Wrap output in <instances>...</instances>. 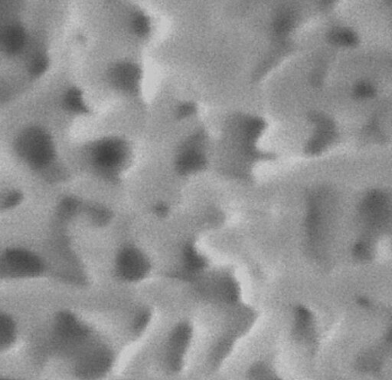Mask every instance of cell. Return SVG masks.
Returning a JSON list of instances; mask_svg holds the SVG:
<instances>
[{"instance_id":"obj_10","label":"cell","mask_w":392,"mask_h":380,"mask_svg":"<svg viewBox=\"0 0 392 380\" xmlns=\"http://www.w3.org/2000/svg\"><path fill=\"white\" fill-rule=\"evenodd\" d=\"M130 30L136 37L145 39L152 32V21L142 8H135L129 15Z\"/></svg>"},{"instance_id":"obj_5","label":"cell","mask_w":392,"mask_h":380,"mask_svg":"<svg viewBox=\"0 0 392 380\" xmlns=\"http://www.w3.org/2000/svg\"><path fill=\"white\" fill-rule=\"evenodd\" d=\"M207 131L203 128L195 129L182 141L177 156V166L183 172L198 171L206 165Z\"/></svg>"},{"instance_id":"obj_9","label":"cell","mask_w":392,"mask_h":380,"mask_svg":"<svg viewBox=\"0 0 392 380\" xmlns=\"http://www.w3.org/2000/svg\"><path fill=\"white\" fill-rule=\"evenodd\" d=\"M62 105L68 112L78 116H85L91 112L83 91L77 86L68 88L62 97Z\"/></svg>"},{"instance_id":"obj_2","label":"cell","mask_w":392,"mask_h":380,"mask_svg":"<svg viewBox=\"0 0 392 380\" xmlns=\"http://www.w3.org/2000/svg\"><path fill=\"white\" fill-rule=\"evenodd\" d=\"M47 268L39 254L25 247H11L0 252V280L38 278Z\"/></svg>"},{"instance_id":"obj_7","label":"cell","mask_w":392,"mask_h":380,"mask_svg":"<svg viewBox=\"0 0 392 380\" xmlns=\"http://www.w3.org/2000/svg\"><path fill=\"white\" fill-rule=\"evenodd\" d=\"M109 352L103 349H95L85 353L76 365L77 374L84 379H94L106 372L111 366Z\"/></svg>"},{"instance_id":"obj_8","label":"cell","mask_w":392,"mask_h":380,"mask_svg":"<svg viewBox=\"0 0 392 380\" xmlns=\"http://www.w3.org/2000/svg\"><path fill=\"white\" fill-rule=\"evenodd\" d=\"M28 37L23 24L18 22L8 23L0 29V50L8 56L18 55L27 47Z\"/></svg>"},{"instance_id":"obj_18","label":"cell","mask_w":392,"mask_h":380,"mask_svg":"<svg viewBox=\"0 0 392 380\" xmlns=\"http://www.w3.org/2000/svg\"><path fill=\"white\" fill-rule=\"evenodd\" d=\"M0 380H8V379L0 377Z\"/></svg>"},{"instance_id":"obj_12","label":"cell","mask_w":392,"mask_h":380,"mask_svg":"<svg viewBox=\"0 0 392 380\" xmlns=\"http://www.w3.org/2000/svg\"><path fill=\"white\" fill-rule=\"evenodd\" d=\"M17 338V326L13 318L0 312V352L10 348Z\"/></svg>"},{"instance_id":"obj_19","label":"cell","mask_w":392,"mask_h":380,"mask_svg":"<svg viewBox=\"0 0 392 380\" xmlns=\"http://www.w3.org/2000/svg\"><path fill=\"white\" fill-rule=\"evenodd\" d=\"M8 380H18V379H8Z\"/></svg>"},{"instance_id":"obj_16","label":"cell","mask_w":392,"mask_h":380,"mask_svg":"<svg viewBox=\"0 0 392 380\" xmlns=\"http://www.w3.org/2000/svg\"><path fill=\"white\" fill-rule=\"evenodd\" d=\"M355 95L360 99H368L375 93L374 87L367 83H361L355 86Z\"/></svg>"},{"instance_id":"obj_14","label":"cell","mask_w":392,"mask_h":380,"mask_svg":"<svg viewBox=\"0 0 392 380\" xmlns=\"http://www.w3.org/2000/svg\"><path fill=\"white\" fill-rule=\"evenodd\" d=\"M331 40L338 45L350 47L355 45L357 39L352 31L336 30L331 32Z\"/></svg>"},{"instance_id":"obj_17","label":"cell","mask_w":392,"mask_h":380,"mask_svg":"<svg viewBox=\"0 0 392 380\" xmlns=\"http://www.w3.org/2000/svg\"><path fill=\"white\" fill-rule=\"evenodd\" d=\"M22 200V197L20 193L11 192L8 194L6 198L4 201V206L5 208H12L20 204V201Z\"/></svg>"},{"instance_id":"obj_15","label":"cell","mask_w":392,"mask_h":380,"mask_svg":"<svg viewBox=\"0 0 392 380\" xmlns=\"http://www.w3.org/2000/svg\"><path fill=\"white\" fill-rule=\"evenodd\" d=\"M198 106L193 102H181L176 106V117L181 120L189 119L196 116L198 112Z\"/></svg>"},{"instance_id":"obj_4","label":"cell","mask_w":392,"mask_h":380,"mask_svg":"<svg viewBox=\"0 0 392 380\" xmlns=\"http://www.w3.org/2000/svg\"><path fill=\"white\" fill-rule=\"evenodd\" d=\"M108 79L115 91L130 98H137L142 93L144 71L135 61L121 60L109 68Z\"/></svg>"},{"instance_id":"obj_1","label":"cell","mask_w":392,"mask_h":380,"mask_svg":"<svg viewBox=\"0 0 392 380\" xmlns=\"http://www.w3.org/2000/svg\"><path fill=\"white\" fill-rule=\"evenodd\" d=\"M14 148L20 160L34 171L49 169L57 156L54 138L48 130L39 126L22 129L15 139Z\"/></svg>"},{"instance_id":"obj_3","label":"cell","mask_w":392,"mask_h":380,"mask_svg":"<svg viewBox=\"0 0 392 380\" xmlns=\"http://www.w3.org/2000/svg\"><path fill=\"white\" fill-rule=\"evenodd\" d=\"M130 147L128 141L120 136L109 135L92 141L89 155L97 169L109 172L118 171L127 161Z\"/></svg>"},{"instance_id":"obj_11","label":"cell","mask_w":392,"mask_h":380,"mask_svg":"<svg viewBox=\"0 0 392 380\" xmlns=\"http://www.w3.org/2000/svg\"><path fill=\"white\" fill-rule=\"evenodd\" d=\"M190 333L188 326H182L173 335L171 340L173 350L169 362L175 369L179 368L181 365V352L190 340Z\"/></svg>"},{"instance_id":"obj_6","label":"cell","mask_w":392,"mask_h":380,"mask_svg":"<svg viewBox=\"0 0 392 380\" xmlns=\"http://www.w3.org/2000/svg\"><path fill=\"white\" fill-rule=\"evenodd\" d=\"M53 331L56 338L62 343L74 344L82 341L87 337L85 326L73 314L61 312L53 323Z\"/></svg>"},{"instance_id":"obj_13","label":"cell","mask_w":392,"mask_h":380,"mask_svg":"<svg viewBox=\"0 0 392 380\" xmlns=\"http://www.w3.org/2000/svg\"><path fill=\"white\" fill-rule=\"evenodd\" d=\"M49 63V59L47 53L40 51L35 52L29 61L30 73L35 76H41L46 72Z\"/></svg>"}]
</instances>
